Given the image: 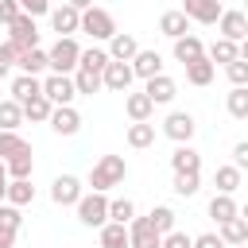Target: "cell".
<instances>
[{
	"instance_id": "1",
	"label": "cell",
	"mask_w": 248,
	"mask_h": 248,
	"mask_svg": "<svg viewBox=\"0 0 248 248\" xmlns=\"http://www.w3.org/2000/svg\"><path fill=\"white\" fill-rule=\"evenodd\" d=\"M124 178H128V163H124V155H101V159L93 163V170H89V186H93L97 194L120 186Z\"/></svg>"
},
{
	"instance_id": "2",
	"label": "cell",
	"mask_w": 248,
	"mask_h": 248,
	"mask_svg": "<svg viewBox=\"0 0 248 248\" xmlns=\"http://www.w3.org/2000/svg\"><path fill=\"white\" fill-rule=\"evenodd\" d=\"M74 209H78V221H81L85 229H105V225H108V198L97 194V190L85 194Z\"/></svg>"
},
{
	"instance_id": "3",
	"label": "cell",
	"mask_w": 248,
	"mask_h": 248,
	"mask_svg": "<svg viewBox=\"0 0 248 248\" xmlns=\"http://www.w3.org/2000/svg\"><path fill=\"white\" fill-rule=\"evenodd\" d=\"M46 54H50V70H54V74H70V78H74L78 66H81V46H78L74 39H58Z\"/></svg>"
},
{
	"instance_id": "4",
	"label": "cell",
	"mask_w": 248,
	"mask_h": 248,
	"mask_svg": "<svg viewBox=\"0 0 248 248\" xmlns=\"http://www.w3.org/2000/svg\"><path fill=\"white\" fill-rule=\"evenodd\" d=\"M81 31L85 35H93V39H112L116 35V19L105 12V8H89V12H81Z\"/></svg>"
},
{
	"instance_id": "5",
	"label": "cell",
	"mask_w": 248,
	"mask_h": 248,
	"mask_svg": "<svg viewBox=\"0 0 248 248\" xmlns=\"http://www.w3.org/2000/svg\"><path fill=\"white\" fill-rule=\"evenodd\" d=\"M43 93L50 97V105H74L78 85H74V78H70V74H50V78L43 81Z\"/></svg>"
},
{
	"instance_id": "6",
	"label": "cell",
	"mask_w": 248,
	"mask_h": 248,
	"mask_svg": "<svg viewBox=\"0 0 248 248\" xmlns=\"http://www.w3.org/2000/svg\"><path fill=\"white\" fill-rule=\"evenodd\" d=\"M85 194H81V182L74 178V174H58L54 182H50V202L54 205H78Z\"/></svg>"
},
{
	"instance_id": "7",
	"label": "cell",
	"mask_w": 248,
	"mask_h": 248,
	"mask_svg": "<svg viewBox=\"0 0 248 248\" xmlns=\"http://www.w3.org/2000/svg\"><path fill=\"white\" fill-rule=\"evenodd\" d=\"M128 236H132V248H163V232L151 225V217H136L128 225Z\"/></svg>"
},
{
	"instance_id": "8",
	"label": "cell",
	"mask_w": 248,
	"mask_h": 248,
	"mask_svg": "<svg viewBox=\"0 0 248 248\" xmlns=\"http://www.w3.org/2000/svg\"><path fill=\"white\" fill-rule=\"evenodd\" d=\"M50 27L58 31V39H74V31H81V12L62 4V8H50Z\"/></svg>"
},
{
	"instance_id": "9",
	"label": "cell",
	"mask_w": 248,
	"mask_h": 248,
	"mask_svg": "<svg viewBox=\"0 0 248 248\" xmlns=\"http://www.w3.org/2000/svg\"><path fill=\"white\" fill-rule=\"evenodd\" d=\"M163 132H167V140H174V143H190L194 132H198V124H194L190 112H170V116L163 120Z\"/></svg>"
},
{
	"instance_id": "10",
	"label": "cell",
	"mask_w": 248,
	"mask_h": 248,
	"mask_svg": "<svg viewBox=\"0 0 248 248\" xmlns=\"http://www.w3.org/2000/svg\"><path fill=\"white\" fill-rule=\"evenodd\" d=\"M8 39H12L19 50H35V46H39V27H35V19H31V16H19V19L8 27Z\"/></svg>"
},
{
	"instance_id": "11",
	"label": "cell",
	"mask_w": 248,
	"mask_h": 248,
	"mask_svg": "<svg viewBox=\"0 0 248 248\" xmlns=\"http://www.w3.org/2000/svg\"><path fill=\"white\" fill-rule=\"evenodd\" d=\"M182 12L190 16V23H217L221 19V0H182Z\"/></svg>"
},
{
	"instance_id": "12",
	"label": "cell",
	"mask_w": 248,
	"mask_h": 248,
	"mask_svg": "<svg viewBox=\"0 0 248 248\" xmlns=\"http://www.w3.org/2000/svg\"><path fill=\"white\" fill-rule=\"evenodd\" d=\"M217 31H221V39L244 43V39H248V16H244V12H221V19H217Z\"/></svg>"
},
{
	"instance_id": "13",
	"label": "cell",
	"mask_w": 248,
	"mask_h": 248,
	"mask_svg": "<svg viewBox=\"0 0 248 248\" xmlns=\"http://www.w3.org/2000/svg\"><path fill=\"white\" fill-rule=\"evenodd\" d=\"M50 128H54L58 136H78V128H81L78 108H74V105H54V112H50Z\"/></svg>"
},
{
	"instance_id": "14",
	"label": "cell",
	"mask_w": 248,
	"mask_h": 248,
	"mask_svg": "<svg viewBox=\"0 0 248 248\" xmlns=\"http://www.w3.org/2000/svg\"><path fill=\"white\" fill-rule=\"evenodd\" d=\"M170 167H174V174H202V155L190 143H178L170 151Z\"/></svg>"
},
{
	"instance_id": "15",
	"label": "cell",
	"mask_w": 248,
	"mask_h": 248,
	"mask_svg": "<svg viewBox=\"0 0 248 248\" xmlns=\"http://www.w3.org/2000/svg\"><path fill=\"white\" fill-rule=\"evenodd\" d=\"M159 31H163L167 39H182V35H190V16H186L182 8H170V12L159 16Z\"/></svg>"
},
{
	"instance_id": "16",
	"label": "cell",
	"mask_w": 248,
	"mask_h": 248,
	"mask_svg": "<svg viewBox=\"0 0 248 248\" xmlns=\"http://www.w3.org/2000/svg\"><path fill=\"white\" fill-rule=\"evenodd\" d=\"M140 54V43H136V35H128V31H116L112 39H108V58L112 62H132Z\"/></svg>"
},
{
	"instance_id": "17",
	"label": "cell",
	"mask_w": 248,
	"mask_h": 248,
	"mask_svg": "<svg viewBox=\"0 0 248 248\" xmlns=\"http://www.w3.org/2000/svg\"><path fill=\"white\" fill-rule=\"evenodd\" d=\"M132 62H108L105 66V89H112V93H128V85H132Z\"/></svg>"
},
{
	"instance_id": "18",
	"label": "cell",
	"mask_w": 248,
	"mask_h": 248,
	"mask_svg": "<svg viewBox=\"0 0 248 248\" xmlns=\"http://www.w3.org/2000/svg\"><path fill=\"white\" fill-rule=\"evenodd\" d=\"M132 74L143 78V81L159 78V74H163V58H159V50H140V54L132 58Z\"/></svg>"
},
{
	"instance_id": "19",
	"label": "cell",
	"mask_w": 248,
	"mask_h": 248,
	"mask_svg": "<svg viewBox=\"0 0 248 248\" xmlns=\"http://www.w3.org/2000/svg\"><path fill=\"white\" fill-rule=\"evenodd\" d=\"M124 112H128V120H132V124H143V120H151L155 101H151L147 93H128V97H124Z\"/></svg>"
},
{
	"instance_id": "20",
	"label": "cell",
	"mask_w": 248,
	"mask_h": 248,
	"mask_svg": "<svg viewBox=\"0 0 248 248\" xmlns=\"http://www.w3.org/2000/svg\"><path fill=\"white\" fill-rule=\"evenodd\" d=\"M174 58H178L182 66H190V62L205 58V46H202V39H198V35H182V39H174Z\"/></svg>"
},
{
	"instance_id": "21",
	"label": "cell",
	"mask_w": 248,
	"mask_h": 248,
	"mask_svg": "<svg viewBox=\"0 0 248 248\" xmlns=\"http://www.w3.org/2000/svg\"><path fill=\"white\" fill-rule=\"evenodd\" d=\"M35 97H43V81L31 78V74H19V78L12 81V101L27 105V101H35Z\"/></svg>"
},
{
	"instance_id": "22",
	"label": "cell",
	"mask_w": 248,
	"mask_h": 248,
	"mask_svg": "<svg viewBox=\"0 0 248 248\" xmlns=\"http://www.w3.org/2000/svg\"><path fill=\"white\" fill-rule=\"evenodd\" d=\"M143 93L155 101V105H167V101H174V93H178V85H174V78H167V74H159V78H151L147 85H143Z\"/></svg>"
},
{
	"instance_id": "23",
	"label": "cell",
	"mask_w": 248,
	"mask_h": 248,
	"mask_svg": "<svg viewBox=\"0 0 248 248\" xmlns=\"http://www.w3.org/2000/svg\"><path fill=\"white\" fill-rule=\"evenodd\" d=\"M16 66H19V74H31V78H39V74H43V70H46V66H50V54H46V50H39V46H35V50H23V54H19V62H16Z\"/></svg>"
},
{
	"instance_id": "24",
	"label": "cell",
	"mask_w": 248,
	"mask_h": 248,
	"mask_svg": "<svg viewBox=\"0 0 248 248\" xmlns=\"http://www.w3.org/2000/svg\"><path fill=\"white\" fill-rule=\"evenodd\" d=\"M209 217H213L217 225H225V221H232V217H240V209H236V202H232V194H213V202H209Z\"/></svg>"
},
{
	"instance_id": "25",
	"label": "cell",
	"mask_w": 248,
	"mask_h": 248,
	"mask_svg": "<svg viewBox=\"0 0 248 248\" xmlns=\"http://www.w3.org/2000/svg\"><path fill=\"white\" fill-rule=\"evenodd\" d=\"M217 232H221V240H225L229 248H240V244H248V221H244V217H232V221H225Z\"/></svg>"
},
{
	"instance_id": "26",
	"label": "cell",
	"mask_w": 248,
	"mask_h": 248,
	"mask_svg": "<svg viewBox=\"0 0 248 248\" xmlns=\"http://www.w3.org/2000/svg\"><path fill=\"white\" fill-rule=\"evenodd\" d=\"M16 155H31V143L19 132H0V159H16Z\"/></svg>"
},
{
	"instance_id": "27",
	"label": "cell",
	"mask_w": 248,
	"mask_h": 248,
	"mask_svg": "<svg viewBox=\"0 0 248 248\" xmlns=\"http://www.w3.org/2000/svg\"><path fill=\"white\" fill-rule=\"evenodd\" d=\"M205 54H209V62H213V66H217V62H221V66H229V62H236V58H240V43H232V39H217Z\"/></svg>"
},
{
	"instance_id": "28",
	"label": "cell",
	"mask_w": 248,
	"mask_h": 248,
	"mask_svg": "<svg viewBox=\"0 0 248 248\" xmlns=\"http://www.w3.org/2000/svg\"><path fill=\"white\" fill-rule=\"evenodd\" d=\"M213 186H217V194H236V186H240V167H236V163L217 167V170H213Z\"/></svg>"
},
{
	"instance_id": "29",
	"label": "cell",
	"mask_w": 248,
	"mask_h": 248,
	"mask_svg": "<svg viewBox=\"0 0 248 248\" xmlns=\"http://www.w3.org/2000/svg\"><path fill=\"white\" fill-rule=\"evenodd\" d=\"M101 248H132L128 225H116V221H108V225L101 229Z\"/></svg>"
},
{
	"instance_id": "30",
	"label": "cell",
	"mask_w": 248,
	"mask_h": 248,
	"mask_svg": "<svg viewBox=\"0 0 248 248\" xmlns=\"http://www.w3.org/2000/svg\"><path fill=\"white\" fill-rule=\"evenodd\" d=\"M50 112H54V105H50V97H46V93L23 105V120H35V124H50Z\"/></svg>"
},
{
	"instance_id": "31",
	"label": "cell",
	"mask_w": 248,
	"mask_h": 248,
	"mask_svg": "<svg viewBox=\"0 0 248 248\" xmlns=\"http://www.w3.org/2000/svg\"><path fill=\"white\" fill-rule=\"evenodd\" d=\"M23 124V105L19 101H0V132H16Z\"/></svg>"
},
{
	"instance_id": "32",
	"label": "cell",
	"mask_w": 248,
	"mask_h": 248,
	"mask_svg": "<svg viewBox=\"0 0 248 248\" xmlns=\"http://www.w3.org/2000/svg\"><path fill=\"white\" fill-rule=\"evenodd\" d=\"M225 108L232 120H248V85H232V93L225 97Z\"/></svg>"
},
{
	"instance_id": "33",
	"label": "cell",
	"mask_w": 248,
	"mask_h": 248,
	"mask_svg": "<svg viewBox=\"0 0 248 248\" xmlns=\"http://www.w3.org/2000/svg\"><path fill=\"white\" fill-rule=\"evenodd\" d=\"M213 70H217V66H213L209 54H205V58H198V62L186 66V81H190V85H209V81H213Z\"/></svg>"
},
{
	"instance_id": "34",
	"label": "cell",
	"mask_w": 248,
	"mask_h": 248,
	"mask_svg": "<svg viewBox=\"0 0 248 248\" xmlns=\"http://www.w3.org/2000/svg\"><path fill=\"white\" fill-rule=\"evenodd\" d=\"M8 202H12V205H31V202H35L31 178H12V182H8Z\"/></svg>"
},
{
	"instance_id": "35",
	"label": "cell",
	"mask_w": 248,
	"mask_h": 248,
	"mask_svg": "<svg viewBox=\"0 0 248 248\" xmlns=\"http://www.w3.org/2000/svg\"><path fill=\"white\" fill-rule=\"evenodd\" d=\"M108 221H116V225H132V221H136V205H132V198H112V202H108Z\"/></svg>"
},
{
	"instance_id": "36",
	"label": "cell",
	"mask_w": 248,
	"mask_h": 248,
	"mask_svg": "<svg viewBox=\"0 0 248 248\" xmlns=\"http://www.w3.org/2000/svg\"><path fill=\"white\" fill-rule=\"evenodd\" d=\"M112 58H108V50H101V46H89V50H81V66L78 70H93V74H105V66H108Z\"/></svg>"
},
{
	"instance_id": "37",
	"label": "cell",
	"mask_w": 248,
	"mask_h": 248,
	"mask_svg": "<svg viewBox=\"0 0 248 248\" xmlns=\"http://www.w3.org/2000/svg\"><path fill=\"white\" fill-rule=\"evenodd\" d=\"M155 143V124H128V147H151Z\"/></svg>"
},
{
	"instance_id": "38",
	"label": "cell",
	"mask_w": 248,
	"mask_h": 248,
	"mask_svg": "<svg viewBox=\"0 0 248 248\" xmlns=\"http://www.w3.org/2000/svg\"><path fill=\"white\" fill-rule=\"evenodd\" d=\"M74 85H78V93L93 97V93L105 85V74H93V70H78V74H74Z\"/></svg>"
},
{
	"instance_id": "39",
	"label": "cell",
	"mask_w": 248,
	"mask_h": 248,
	"mask_svg": "<svg viewBox=\"0 0 248 248\" xmlns=\"http://www.w3.org/2000/svg\"><path fill=\"white\" fill-rule=\"evenodd\" d=\"M170 186H174V194H178V198H194V194L202 190V174H174V182H170Z\"/></svg>"
},
{
	"instance_id": "40",
	"label": "cell",
	"mask_w": 248,
	"mask_h": 248,
	"mask_svg": "<svg viewBox=\"0 0 248 248\" xmlns=\"http://www.w3.org/2000/svg\"><path fill=\"white\" fill-rule=\"evenodd\" d=\"M147 217H151V225H155L163 236H167V232H174V209H170V205H155Z\"/></svg>"
},
{
	"instance_id": "41",
	"label": "cell",
	"mask_w": 248,
	"mask_h": 248,
	"mask_svg": "<svg viewBox=\"0 0 248 248\" xmlns=\"http://www.w3.org/2000/svg\"><path fill=\"white\" fill-rule=\"evenodd\" d=\"M31 170H35V159H31V155L8 159V178H31Z\"/></svg>"
},
{
	"instance_id": "42",
	"label": "cell",
	"mask_w": 248,
	"mask_h": 248,
	"mask_svg": "<svg viewBox=\"0 0 248 248\" xmlns=\"http://www.w3.org/2000/svg\"><path fill=\"white\" fill-rule=\"evenodd\" d=\"M19 225H23V217H19V205H12V202H0V229H12V232H19Z\"/></svg>"
},
{
	"instance_id": "43",
	"label": "cell",
	"mask_w": 248,
	"mask_h": 248,
	"mask_svg": "<svg viewBox=\"0 0 248 248\" xmlns=\"http://www.w3.org/2000/svg\"><path fill=\"white\" fill-rule=\"evenodd\" d=\"M225 78H229L232 85H248V62H244V58L229 62V66H225Z\"/></svg>"
},
{
	"instance_id": "44",
	"label": "cell",
	"mask_w": 248,
	"mask_h": 248,
	"mask_svg": "<svg viewBox=\"0 0 248 248\" xmlns=\"http://www.w3.org/2000/svg\"><path fill=\"white\" fill-rule=\"evenodd\" d=\"M23 16V8H19V0H0V23L4 27H12L16 19Z\"/></svg>"
},
{
	"instance_id": "45",
	"label": "cell",
	"mask_w": 248,
	"mask_h": 248,
	"mask_svg": "<svg viewBox=\"0 0 248 248\" xmlns=\"http://www.w3.org/2000/svg\"><path fill=\"white\" fill-rule=\"evenodd\" d=\"M163 248H194V236H186V232H178V229H174V232H167V236H163Z\"/></svg>"
},
{
	"instance_id": "46",
	"label": "cell",
	"mask_w": 248,
	"mask_h": 248,
	"mask_svg": "<svg viewBox=\"0 0 248 248\" xmlns=\"http://www.w3.org/2000/svg\"><path fill=\"white\" fill-rule=\"evenodd\" d=\"M19 8H23V16H46L50 12V0H19Z\"/></svg>"
},
{
	"instance_id": "47",
	"label": "cell",
	"mask_w": 248,
	"mask_h": 248,
	"mask_svg": "<svg viewBox=\"0 0 248 248\" xmlns=\"http://www.w3.org/2000/svg\"><path fill=\"white\" fill-rule=\"evenodd\" d=\"M194 248H229V244L221 240V232H202L194 236Z\"/></svg>"
},
{
	"instance_id": "48",
	"label": "cell",
	"mask_w": 248,
	"mask_h": 248,
	"mask_svg": "<svg viewBox=\"0 0 248 248\" xmlns=\"http://www.w3.org/2000/svg\"><path fill=\"white\" fill-rule=\"evenodd\" d=\"M232 163H236L240 170H248V140H240V143L232 147Z\"/></svg>"
},
{
	"instance_id": "49",
	"label": "cell",
	"mask_w": 248,
	"mask_h": 248,
	"mask_svg": "<svg viewBox=\"0 0 248 248\" xmlns=\"http://www.w3.org/2000/svg\"><path fill=\"white\" fill-rule=\"evenodd\" d=\"M8 182H12L8 178V163L0 159V202H8Z\"/></svg>"
},
{
	"instance_id": "50",
	"label": "cell",
	"mask_w": 248,
	"mask_h": 248,
	"mask_svg": "<svg viewBox=\"0 0 248 248\" xmlns=\"http://www.w3.org/2000/svg\"><path fill=\"white\" fill-rule=\"evenodd\" d=\"M16 244V232L12 229H0V248H12Z\"/></svg>"
},
{
	"instance_id": "51",
	"label": "cell",
	"mask_w": 248,
	"mask_h": 248,
	"mask_svg": "<svg viewBox=\"0 0 248 248\" xmlns=\"http://www.w3.org/2000/svg\"><path fill=\"white\" fill-rule=\"evenodd\" d=\"M66 4H70V8H78V12H89V8H93V0H66Z\"/></svg>"
},
{
	"instance_id": "52",
	"label": "cell",
	"mask_w": 248,
	"mask_h": 248,
	"mask_svg": "<svg viewBox=\"0 0 248 248\" xmlns=\"http://www.w3.org/2000/svg\"><path fill=\"white\" fill-rule=\"evenodd\" d=\"M8 70H12V62H8V58H4V54H0V81H4V78H8Z\"/></svg>"
},
{
	"instance_id": "53",
	"label": "cell",
	"mask_w": 248,
	"mask_h": 248,
	"mask_svg": "<svg viewBox=\"0 0 248 248\" xmlns=\"http://www.w3.org/2000/svg\"><path fill=\"white\" fill-rule=\"evenodd\" d=\"M240 58H244V62H248V39H244V43H240Z\"/></svg>"
},
{
	"instance_id": "54",
	"label": "cell",
	"mask_w": 248,
	"mask_h": 248,
	"mask_svg": "<svg viewBox=\"0 0 248 248\" xmlns=\"http://www.w3.org/2000/svg\"><path fill=\"white\" fill-rule=\"evenodd\" d=\"M240 217H244V221H248V205H244V209H240Z\"/></svg>"
},
{
	"instance_id": "55",
	"label": "cell",
	"mask_w": 248,
	"mask_h": 248,
	"mask_svg": "<svg viewBox=\"0 0 248 248\" xmlns=\"http://www.w3.org/2000/svg\"><path fill=\"white\" fill-rule=\"evenodd\" d=\"M240 12H244V16H248V0H244V8H240Z\"/></svg>"
},
{
	"instance_id": "56",
	"label": "cell",
	"mask_w": 248,
	"mask_h": 248,
	"mask_svg": "<svg viewBox=\"0 0 248 248\" xmlns=\"http://www.w3.org/2000/svg\"><path fill=\"white\" fill-rule=\"evenodd\" d=\"M240 248H248V244H240Z\"/></svg>"
}]
</instances>
